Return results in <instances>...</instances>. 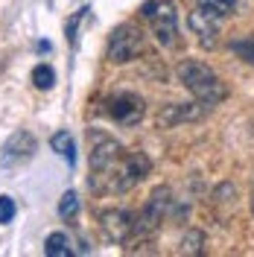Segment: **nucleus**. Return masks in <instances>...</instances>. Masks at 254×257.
<instances>
[{
	"label": "nucleus",
	"mask_w": 254,
	"mask_h": 257,
	"mask_svg": "<svg viewBox=\"0 0 254 257\" xmlns=\"http://www.w3.org/2000/svg\"><path fill=\"white\" fill-rule=\"evenodd\" d=\"M234 6H237V0H199V9L210 12L213 18H222L228 12H234Z\"/></svg>",
	"instance_id": "dca6fc26"
},
{
	"label": "nucleus",
	"mask_w": 254,
	"mask_h": 257,
	"mask_svg": "<svg viewBox=\"0 0 254 257\" xmlns=\"http://www.w3.org/2000/svg\"><path fill=\"white\" fill-rule=\"evenodd\" d=\"M210 111L207 102H173V105H164L158 114V128H173L178 123H193V120H202L205 114Z\"/></svg>",
	"instance_id": "1a4fd4ad"
},
{
	"label": "nucleus",
	"mask_w": 254,
	"mask_h": 257,
	"mask_svg": "<svg viewBox=\"0 0 254 257\" xmlns=\"http://www.w3.org/2000/svg\"><path fill=\"white\" fill-rule=\"evenodd\" d=\"M251 216H254V190H251Z\"/></svg>",
	"instance_id": "4be33fe9"
},
{
	"label": "nucleus",
	"mask_w": 254,
	"mask_h": 257,
	"mask_svg": "<svg viewBox=\"0 0 254 257\" xmlns=\"http://www.w3.org/2000/svg\"><path fill=\"white\" fill-rule=\"evenodd\" d=\"M76 213H79V196L73 190H67L59 202V216L62 219H76Z\"/></svg>",
	"instance_id": "f3484780"
},
{
	"label": "nucleus",
	"mask_w": 254,
	"mask_h": 257,
	"mask_svg": "<svg viewBox=\"0 0 254 257\" xmlns=\"http://www.w3.org/2000/svg\"><path fill=\"white\" fill-rule=\"evenodd\" d=\"M99 225H102V234L114 242H123L132 237V231H135V216L129 213V210L117 208V210H105L102 216H99Z\"/></svg>",
	"instance_id": "9d476101"
},
{
	"label": "nucleus",
	"mask_w": 254,
	"mask_h": 257,
	"mask_svg": "<svg viewBox=\"0 0 254 257\" xmlns=\"http://www.w3.org/2000/svg\"><path fill=\"white\" fill-rule=\"evenodd\" d=\"M91 21H94V9H91V6H82V9H76L73 15L67 18V24H64V35H67V41H70V47H73V50L79 47L82 27H85V24H91Z\"/></svg>",
	"instance_id": "f8f14e48"
},
{
	"label": "nucleus",
	"mask_w": 254,
	"mask_h": 257,
	"mask_svg": "<svg viewBox=\"0 0 254 257\" xmlns=\"http://www.w3.org/2000/svg\"><path fill=\"white\" fill-rule=\"evenodd\" d=\"M231 50L237 53L242 62L254 64V38H237V41H231Z\"/></svg>",
	"instance_id": "6ab92c4d"
},
{
	"label": "nucleus",
	"mask_w": 254,
	"mask_h": 257,
	"mask_svg": "<svg viewBox=\"0 0 254 257\" xmlns=\"http://www.w3.org/2000/svg\"><path fill=\"white\" fill-rule=\"evenodd\" d=\"M202 245H205V234L202 231H187L184 240H181V254H202Z\"/></svg>",
	"instance_id": "a211bd4d"
},
{
	"label": "nucleus",
	"mask_w": 254,
	"mask_h": 257,
	"mask_svg": "<svg viewBox=\"0 0 254 257\" xmlns=\"http://www.w3.org/2000/svg\"><path fill=\"white\" fill-rule=\"evenodd\" d=\"M141 15L149 21L152 35L161 47L167 50H178L181 47V32H178V15H175L173 0H149L143 3Z\"/></svg>",
	"instance_id": "7ed1b4c3"
},
{
	"label": "nucleus",
	"mask_w": 254,
	"mask_h": 257,
	"mask_svg": "<svg viewBox=\"0 0 254 257\" xmlns=\"http://www.w3.org/2000/svg\"><path fill=\"white\" fill-rule=\"evenodd\" d=\"M88 146H91V152H88V161H91V178H88V184L94 190H102L108 173L117 167V161L123 158L126 152H123V144L114 141L111 135L102 132V128H88Z\"/></svg>",
	"instance_id": "f03ea898"
},
{
	"label": "nucleus",
	"mask_w": 254,
	"mask_h": 257,
	"mask_svg": "<svg viewBox=\"0 0 254 257\" xmlns=\"http://www.w3.org/2000/svg\"><path fill=\"white\" fill-rule=\"evenodd\" d=\"M149 170H152V161L146 158L143 152H129V155H123V158L117 161V167L108 173L102 190L126 193V190H132L135 184H141L143 178L149 176Z\"/></svg>",
	"instance_id": "20e7f679"
},
{
	"label": "nucleus",
	"mask_w": 254,
	"mask_h": 257,
	"mask_svg": "<svg viewBox=\"0 0 254 257\" xmlns=\"http://www.w3.org/2000/svg\"><path fill=\"white\" fill-rule=\"evenodd\" d=\"M44 254L47 257H67L70 254V240H67V234L64 231H53L44 242Z\"/></svg>",
	"instance_id": "4468645a"
},
{
	"label": "nucleus",
	"mask_w": 254,
	"mask_h": 257,
	"mask_svg": "<svg viewBox=\"0 0 254 257\" xmlns=\"http://www.w3.org/2000/svg\"><path fill=\"white\" fill-rule=\"evenodd\" d=\"M32 85H35L38 91H50V88L56 85L53 67H50V64H35V67H32Z\"/></svg>",
	"instance_id": "2eb2a0df"
},
{
	"label": "nucleus",
	"mask_w": 254,
	"mask_h": 257,
	"mask_svg": "<svg viewBox=\"0 0 254 257\" xmlns=\"http://www.w3.org/2000/svg\"><path fill=\"white\" fill-rule=\"evenodd\" d=\"M175 76H178V82L190 91L199 102H207V105H216V102H222L225 96H228V88H225V82L207 67V64L202 62H193V59H187V62H181L178 67H175Z\"/></svg>",
	"instance_id": "f257e3e1"
},
{
	"label": "nucleus",
	"mask_w": 254,
	"mask_h": 257,
	"mask_svg": "<svg viewBox=\"0 0 254 257\" xmlns=\"http://www.w3.org/2000/svg\"><path fill=\"white\" fill-rule=\"evenodd\" d=\"M50 146H53V149H56L70 167L76 164V144H73V138H70L67 132H56V135L50 138Z\"/></svg>",
	"instance_id": "ddd939ff"
},
{
	"label": "nucleus",
	"mask_w": 254,
	"mask_h": 257,
	"mask_svg": "<svg viewBox=\"0 0 254 257\" xmlns=\"http://www.w3.org/2000/svg\"><path fill=\"white\" fill-rule=\"evenodd\" d=\"M138 53H143V32L135 24H120L108 38V62L126 64L132 59H138Z\"/></svg>",
	"instance_id": "39448f33"
},
{
	"label": "nucleus",
	"mask_w": 254,
	"mask_h": 257,
	"mask_svg": "<svg viewBox=\"0 0 254 257\" xmlns=\"http://www.w3.org/2000/svg\"><path fill=\"white\" fill-rule=\"evenodd\" d=\"M35 50H38V53H47V50H50V41H38V44H35Z\"/></svg>",
	"instance_id": "412c9836"
},
{
	"label": "nucleus",
	"mask_w": 254,
	"mask_h": 257,
	"mask_svg": "<svg viewBox=\"0 0 254 257\" xmlns=\"http://www.w3.org/2000/svg\"><path fill=\"white\" fill-rule=\"evenodd\" d=\"M38 152V141H35V135L27 132V128H21L15 135H9V141L0 146V167L3 170H15V167H24V164H30L32 155Z\"/></svg>",
	"instance_id": "6e6552de"
},
{
	"label": "nucleus",
	"mask_w": 254,
	"mask_h": 257,
	"mask_svg": "<svg viewBox=\"0 0 254 257\" xmlns=\"http://www.w3.org/2000/svg\"><path fill=\"white\" fill-rule=\"evenodd\" d=\"M143 111H146L143 96L132 94V91H117L105 99V114L120 126H138L143 120Z\"/></svg>",
	"instance_id": "0eeeda50"
},
{
	"label": "nucleus",
	"mask_w": 254,
	"mask_h": 257,
	"mask_svg": "<svg viewBox=\"0 0 254 257\" xmlns=\"http://www.w3.org/2000/svg\"><path fill=\"white\" fill-rule=\"evenodd\" d=\"M18 213V205L12 196H0V225H9L12 219H15Z\"/></svg>",
	"instance_id": "aec40b11"
},
{
	"label": "nucleus",
	"mask_w": 254,
	"mask_h": 257,
	"mask_svg": "<svg viewBox=\"0 0 254 257\" xmlns=\"http://www.w3.org/2000/svg\"><path fill=\"white\" fill-rule=\"evenodd\" d=\"M170 187H158V190L149 196V202L143 205V210L135 216V231L132 234H138V237H149V234H155L164 222V216H167V208H170Z\"/></svg>",
	"instance_id": "423d86ee"
},
{
	"label": "nucleus",
	"mask_w": 254,
	"mask_h": 257,
	"mask_svg": "<svg viewBox=\"0 0 254 257\" xmlns=\"http://www.w3.org/2000/svg\"><path fill=\"white\" fill-rule=\"evenodd\" d=\"M187 27H190V32L199 38L202 47L213 50L219 44V27H216V18L210 15V12H205V9L190 12V15H187Z\"/></svg>",
	"instance_id": "9b49d317"
}]
</instances>
